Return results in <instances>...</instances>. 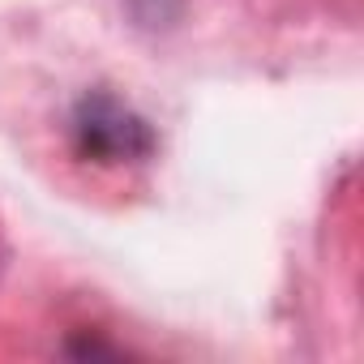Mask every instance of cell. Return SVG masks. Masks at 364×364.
Here are the masks:
<instances>
[{"mask_svg":"<svg viewBox=\"0 0 364 364\" xmlns=\"http://www.w3.org/2000/svg\"><path fill=\"white\" fill-rule=\"evenodd\" d=\"M69 146L82 163L124 167L146 163L159 150L150 120L112 90H86L69 112Z\"/></svg>","mask_w":364,"mask_h":364,"instance_id":"1","label":"cell"},{"mask_svg":"<svg viewBox=\"0 0 364 364\" xmlns=\"http://www.w3.org/2000/svg\"><path fill=\"white\" fill-rule=\"evenodd\" d=\"M129 5V14H133V22L141 26V31H171L176 26V18H180V9H185V0H124Z\"/></svg>","mask_w":364,"mask_h":364,"instance_id":"2","label":"cell"}]
</instances>
